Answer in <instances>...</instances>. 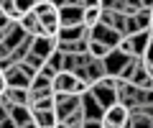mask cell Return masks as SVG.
Segmentation results:
<instances>
[{
    "mask_svg": "<svg viewBox=\"0 0 153 128\" xmlns=\"http://www.w3.org/2000/svg\"><path fill=\"white\" fill-rule=\"evenodd\" d=\"M31 92H41V90H54L51 87V77H46V74H41V72H36L33 74V79H31Z\"/></svg>",
    "mask_w": 153,
    "mask_h": 128,
    "instance_id": "obj_22",
    "label": "cell"
},
{
    "mask_svg": "<svg viewBox=\"0 0 153 128\" xmlns=\"http://www.w3.org/2000/svg\"><path fill=\"white\" fill-rule=\"evenodd\" d=\"M0 44H3V31H0Z\"/></svg>",
    "mask_w": 153,
    "mask_h": 128,
    "instance_id": "obj_36",
    "label": "cell"
},
{
    "mask_svg": "<svg viewBox=\"0 0 153 128\" xmlns=\"http://www.w3.org/2000/svg\"><path fill=\"white\" fill-rule=\"evenodd\" d=\"M8 113H10L16 128H36V126H33V110H31V105H8Z\"/></svg>",
    "mask_w": 153,
    "mask_h": 128,
    "instance_id": "obj_10",
    "label": "cell"
},
{
    "mask_svg": "<svg viewBox=\"0 0 153 128\" xmlns=\"http://www.w3.org/2000/svg\"><path fill=\"white\" fill-rule=\"evenodd\" d=\"M31 41H33V36L28 34L26 39H23L21 44H18L16 49L10 51V59H13V61H21V59H26V54H28V51H31Z\"/></svg>",
    "mask_w": 153,
    "mask_h": 128,
    "instance_id": "obj_23",
    "label": "cell"
},
{
    "mask_svg": "<svg viewBox=\"0 0 153 128\" xmlns=\"http://www.w3.org/2000/svg\"><path fill=\"white\" fill-rule=\"evenodd\" d=\"M18 23H21V26L26 28V34H31V36H41V34H44V28H41V21H38V16H36L33 10L23 13V16L18 18Z\"/></svg>",
    "mask_w": 153,
    "mask_h": 128,
    "instance_id": "obj_19",
    "label": "cell"
},
{
    "mask_svg": "<svg viewBox=\"0 0 153 128\" xmlns=\"http://www.w3.org/2000/svg\"><path fill=\"white\" fill-rule=\"evenodd\" d=\"M143 59H146V64H153V41L148 44V49H146V54H143Z\"/></svg>",
    "mask_w": 153,
    "mask_h": 128,
    "instance_id": "obj_29",
    "label": "cell"
},
{
    "mask_svg": "<svg viewBox=\"0 0 153 128\" xmlns=\"http://www.w3.org/2000/svg\"><path fill=\"white\" fill-rule=\"evenodd\" d=\"M87 51L94 56V59H105V54L110 51V46H105L102 41H97V39H89V44H87Z\"/></svg>",
    "mask_w": 153,
    "mask_h": 128,
    "instance_id": "obj_24",
    "label": "cell"
},
{
    "mask_svg": "<svg viewBox=\"0 0 153 128\" xmlns=\"http://www.w3.org/2000/svg\"><path fill=\"white\" fill-rule=\"evenodd\" d=\"M54 90H41V92H31V108L33 110H49L54 108Z\"/></svg>",
    "mask_w": 153,
    "mask_h": 128,
    "instance_id": "obj_17",
    "label": "cell"
},
{
    "mask_svg": "<svg viewBox=\"0 0 153 128\" xmlns=\"http://www.w3.org/2000/svg\"><path fill=\"white\" fill-rule=\"evenodd\" d=\"M89 92L94 95V100H97L102 108H107V105H112V103H117V90H115V77H110V74H105L102 79L92 82V85H89Z\"/></svg>",
    "mask_w": 153,
    "mask_h": 128,
    "instance_id": "obj_2",
    "label": "cell"
},
{
    "mask_svg": "<svg viewBox=\"0 0 153 128\" xmlns=\"http://www.w3.org/2000/svg\"><path fill=\"white\" fill-rule=\"evenodd\" d=\"M0 10H3V8H0Z\"/></svg>",
    "mask_w": 153,
    "mask_h": 128,
    "instance_id": "obj_39",
    "label": "cell"
},
{
    "mask_svg": "<svg viewBox=\"0 0 153 128\" xmlns=\"http://www.w3.org/2000/svg\"><path fill=\"white\" fill-rule=\"evenodd\" d=\"M115 90H117V100H120L123 105H128V108H135L138 105V90H140L138 85L115 77Z\"/></svg>",
    "mask_w": 153,
    "mask_h": 128,
    "instance_id": "obj_6",
    "label": "cell"
},
{
    "mask_svg": "<svg viewBox=\"0 0 153 128\" xmlns=\"http://www.w3.org/2000/svg\"><path fill=\"white\" fill-rule=\"evenodd\" d=\"M8 56H10V49H8L5 44H0V61H3V59H8Z\"/></svg>",
    "mask_w": 153,
    "mask_h": 128,
    "instance_id": "obj_31",
    "label": "cell"
},
{
    "mask_svg": "<svg viewBox=\"0 0 153 128\" xmlns=\"http://www.w3.org/2000/svg\"><path fill=\"white\" fill-rule=\"evenodd\" d=\"M128 128H153V115H148L140 105L130 108V115H128Z\"/></svg>",
    "mask_w": 153,
    "mask_h": 128,
    "instance_id": "obj_16",
    "label": "cell"
},
{
    "mask_svg": "<svg viewBox=\"0 0 153 128\" xmlns=\"http://www.w3.org/2000/svg\"><path fill=\"white\" fill-rule=\"evenodd\" d=\"M61 126H64V128H82L84 126V110H82V105L76 108L74 113H69V115L61 121Z\"/></svg>",
    "mask_w": 153,
    "mask_h": 128,
    "instance_id": "obj_21",
    "label": "cell"
},
{
    "mask_svg": "<svg viewBox=\"0 0 153 128\" xmlns=\"http://www.w3.org/2000/svg\"><path fill=\"white\" fill-rule=\"evenodd\" d=\"M33 110V108H31ZM33 126L36 128H54L59 126V118H56V110L49 108V110H33Z\"/></svg>",
    "mask_w": 153,
    "mask_h": 128,
    "instance_id": "obj_18",
    "label": "cell"
},
{
    "mask_svg": "<svg viewBox=\"0 0 153 128\" xmlns=\"http://www.w3.org/2000/svg\"><path fill=\"white\" fill-rule=\"evenodd\" d=\"M0 3H3V0H0Z\"/></svg>",
    "mask_w": 153,
    "mask_h": 128,
    "instance_id": "obj_38",
    "label": "cell"
},
{
    "mask_svg": "<svg viewBox=\"0 0 153 128\" xmlns=\"http://www.w3.org/2000/svg\"><path fill=\"white\" fill-rule=\"evenodd\" d=\"M140 5L143 8H153V0H140Z\"/></svg>",
    "mask_w": 153,
    "mask_h": 128,
    "instance_id": "obj_33",
    "label": "cell"
},
{
    "mask_svg": "<svg viewBox=\"0 0 153 128\" xmlns=\"http://www.w3.org/2000/svg\"><path fill=\"white\" fill-rule=\"evenodd\" d=\"M3 105H31V90L28 87H5Z\"/></svg>",
    "mask_w": 153,
    "mask_h": 128,
    "instance_id": "obj_11",
    "label": "cell"
},
{
    "mask_svg": "<svg viewBox=\"0 0 153 128\" xmlns=\"http://www.w3.org/2000/svg\"><path fill=\"white\" fill-rule=\"evenodd\" d=\"M82 8H102V0H82Z\"/></svg>",
    "mask_w": 153,
    "mask_h": 128,
    "instance_id": "obj_30",
    "label": "cell"
},
{
    "mask_svg": "<svg viewBox=\"0 0 153 128\" xmlns=\"http://www.w3.org/2000/svg\"><path fill=\"white\" fill-rule=\"evenodd\" d=\"M69 5H82V0H66Z\"/></svg>",
    "mask_w": 153,
    "mask_h": 128,
    "instance_id": "obj_34",
    "label": "cell"
},
{
    "mask_svg": "<svg viewBox=\"0 0 153 128\" xmlns=\"http://www.w3.org/2000/svg\"><path fill=\"white\" fill-rule=\"evenodd\" d=\"M56 36H46V34H41V36H33V41H31V54L33 56H38V59H49L51 56V51L56 49Z\"/></svg>",
    "mask_w": 153,
    "mask_h": 128,
    "instance_id": "obj_7",
    "label": "cell"
},
{
    "mask_svg": "<svg viewBox=\"0 0 153 128\" xmlns=\"http://www.w3.org/2000/svg\"><path fill=\"white\" fill-rule=\"evenodd\" d=\"M0 105H3V95H0Z\"/></svg>",
    "mask_w": 153,
    "mask_h": 128,
    "instance_id": "obj_37",
    "label": "cell"
},
{
    "mask_svg": "<svg viewBox=\"0 0 153 128\" xmlns=\"http://www.w3.org/2000/svg\"><path fill=\"white\" fill-rule=\"evenodd\" d=\"M26 36H28V34H26V28H23L18 21H10V26L3 31V44H5L8 49L13 51V49H16V46L21 44L23 39H26Z\"/></svg>",
    "mask_w": 153,
    "mask_h": 128,
    "instance_id": "obj_14",
    "label": "cell"
},
{
    "mask_svg": "<svg viewBox=\"0 0 153 128\" xmlns=\"http://www.w3.org/2000/svg\"><path fill=\"white\" fill-rule=\"evenodd\" d=\"M16 3V8H18V13H28V10H33V5H36V0H13Z\"/></svg>",
    "mask_w": 153,
    "mask_h": 128,
    "instance_id": "obj_26",
    "label": "cell"
},
{
    "mask_svg": "<svg viewBox=\"0 0 153 128\" xmlns=\"http://www.w3.org/2000/svg\"><path fill=\"white\" fill-rule=\"evenodd\" d=\"M51 3H54V5H64L66 0H51Z\"/></svg>",
    "mask_w": 153,
    "mask_h": 128,
    "instance_id": "obj_35",
    "label": "cell"
},
{
    "mask_svg": "<svg viewBox=\"0 0 153 128\" xmlns=\"http://www.w3.org/2000/svg\"><path fill=\"white\" fill-rule=\"evenodd\" d=\"M125 0H102V8H112V10H123Z\"/></svg>",
    "mask_w": 153,
    "mask_h": 128,
    "instance_id": "obj_27",
    "label": "cell"
},
{
    "mask_svg": "<svg viewBox=\"0 0 153 128\" xmlns=\"http://www.w3.org/2000/svg\"><path fill=\"white\" fill-rule=\"evenodd\" d=\"M100 10H102V8H84V13H82V23H84L87 28L97 26V23H100Z\"/></svg>",
    "mask_w": 153,
    "mask_h": 128,
    "instance_id": "obj_25",
    "label": "cell"
},
{
    "mask_svg": "<svg viewBox=\"0 0 153 128\" xmlns=\"http://www.w3.org/2000/svg\"><path fill=\"white\" fill-rule=\"evenodd\" d=\"M128 44H130V56H143L151 44V28H140L135 34H128Z\"/></svg>",
    "mask_w": 153,
    "mask_h": 128,
    "instance_id": "obj_9",
    "label": "cell"
},
{
    "mask_svg": "<svg viewBox=\"0 0 153 128\" xmlns=\"http://www.w3.org/2000/svg\"><path fill=\"white\" fill-rule=\"evenodd\" d=\"M76 74H79V77H82L87 85H92V82H97V79H102L107 72H105L102 59H94V56H92V59H89L82 69H76Z\"/></svg>",
    "mask_w": 153,
    "mask_h": 128,
    "instance_id": "obj_8",
    "label": "cell"
},
{
    "mask_svg": "<svg viewBox=\"0 0 153 128\" xmlns=\"http://www.w3.org/2000/svg\"><path fill=\"white\" fill-rule=\"evenodd\" d=\"M128 115H130V108L123 105V103L117 100V103H112V105L105 108L102 126L105 128H123V126H128Z\"/></svg>",
    "mask_w": 153,
    "mask_h": 128,
    "instance_id": "obj_3",
    "label": "cell"
},
{
    "mask_svg": "<svg viewBox=\"0 0 153 128\" xmlns=\"http://www.w3.org/2000/svg\"><path fill=\"white\" fill-rule=\"evenodd\" d=\"M10 21H13V18H8V16H5V13L0 10V31H5V28H8V26H10Z\"/></svg>",
    "mask_w": 153,
    "mask_h": 128,
    "instance_id": "obj_28",
    "label": "cell"
},
{
    "mask_svg": "<svg viewBox=\"0 0 153 128\" xmlns=\"http://www.w3.org/2000/svg\"><path fill=\"white\" fill-rule=\"evenodd\" d=\"M5 87H8V82H5V74H3V69H0V95L5 92Z\"/></svg>",
    "mask_w": 153,
    "mask_h": 128,
    "instance_id": "obj_32",
    "label": "cell"
},
{
    "mask_svg": "<svg viewBox=\"0 0 153 128\" xmlns=\"http://www.w3.org/2000/svg\"><path fill=\"white\" fill-rule=\"evenodd\" d=\"M82 110H84V121H102L105 108L94 100V95L87 90V92H82Z\"/></svg>",
    "mask_w": 153,
    "mask_h": 128,
    "instance_id": "obj_12",
    "label": "cell"
},
{
    "mask_svg": "<svg viewBox=\"0 0 153 128\" xmlns=\"http://www.w3.org/2000/svg\"><path fill=\"white\" fill-rule=\"evenodd\" d=\"M128 61H130V54H125V51H120L117 46H115V49H110L107 54H105L102 64H105V72H107L110 77H117V74H120V69L125 67Z\"/></svg>",
    "mask_w": 153,
    "mask_h": 128,
    "instance_id": "obj_4",
    "label": "cell"
},
{
    "mask_svg": "<svg viewBox=\"0 0 153 128\" xmlns=\"http://www.w3.org/2000/svg\"><path fill=\"white\" fill-rule=\"evenodd\" d=\"M82 13H84L82 5L64 3V5H59V23L61 26H76V23H82Z\"/></svg>",
    "mask_w": 153,
    "mask_h": 128,
    "instance_id": "obj_15",
    "label": "cell"
},
{
    "mask_svg": "<svg viewBox=\"0 0 153 128\" xmlns=\"http://www.w3.org/2000/svg\"><path fill=\"white\" fill-rule=\"evenodd\" d=\"M89 39H97V41H102L105 46L115 49V46L120 44L123 34H120V31H115L112 26H105V23H97V26H92V28H89Z\"/></svg>",
    "mask_w": 153,
    "mask_h": 128,
    "instance_id": "obj_5",
    "label": "cell"
},
{
    "mask_svg": "<svg viewBox=\"0 0 153 128\" xmlns=\"http://www.w3.org/2000/svg\"><path fill=\"white\" fill-rule=\"evenodd\" d=\"M33 13L38 16V21H41V28H44L46 36H56V31H59V5H54L51 0H38L36 5H33Z\"/></svg>",
    "mask_w": 153,
    "mask_h": 128,
    "instance_id": "obj_1",
    "label": "cell"
},
{
    "mask_svg": "<svg viewBox=\"0 0 153 128\" xmlns=\"http://www.w3.org/2000/svg\"><path fill=\"white\" fill-rule=\"evenodd\" d=\"M133 18H135L138 28H151L153 26V8H138L133 13Z\"/></svg>",
    "mask_w": 153,
    "mask_h": 128,
    "instance_id": "obj_20",
    "label": "cell"
},
{
    "mask_svg": "<svg viewBox=\"0 0 153 128\" xmlns=\"http://www.w3.org/2000/svg\"><path fill=\"white\" fill-rule=\"evenodd\" d=\"M125 13L123 10H112V8H102L100 10V23H105V26H112L115 31H120V34H125Z\"/></svg>",
    "mask_w": 153,
    "mask_h": 128,
    "instance_id": "obj_13",
    "label": "cell"
}]
</instances>
